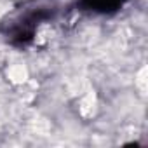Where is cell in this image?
<instances>
[{"mask_svg":"<svg viewBox=\"0 0 148 148\" xmlns=\"http://www.w3.org/2000/svg\"><path fill=\"white\" fill-rule=\"evenodd\" d=\"M94 110H96V98H94V94L92 92H89L86 98H82V101H80V113L84 115V117H91L92 113H94Z\"/></svg>","mask_w":148,"mask_h":148,"instance_id":"2","label":"cell"},{"mask_svg":"<svg viewBox=\"0 0 148 148\" xmlns=\"http://www.w3.org/2000/svg\"><path fill=\"white\" fill-rule=\"evenodd\" d=\"M7 77H9V80L12 84H23L28 79V70L23 64H12L7 70Z\"/></svg>","mask_w":148,"mask_h":148,"instance_id":"1","label":"cell"}]
</instances>
